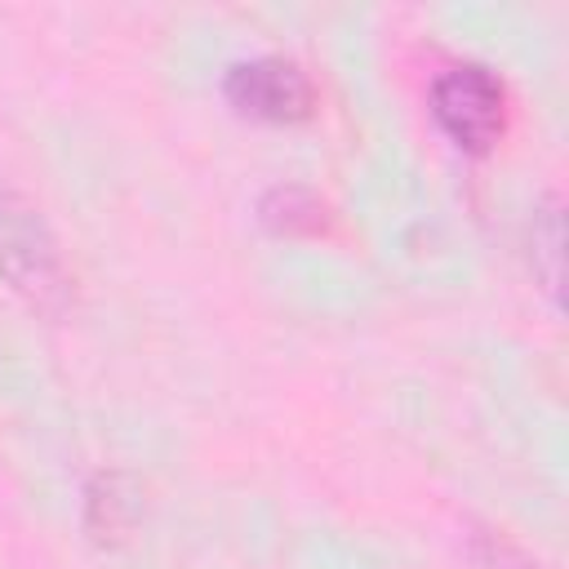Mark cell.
Returning <instances> with one entry per match:
<instances>
[{"instance_id":"1","label":"cell","mask_w":569,"mask_h":569,"mask_svg":"<svg viewBox=\"0 0 569 569\" xmlns=\"http://www.w3.org/2000/svg\"><path fill=\"white\" fill-rule=\"evenodd\" d=\"M0 280L44 316H62L76 298L62 240L53 236L40 204L9 178H0Z\"/></svg>"},{"instance_id":"3","label":"cell","mask_w":569,"mask_h":569,"mask_svg":"<svg viewBox=\"0 0 569 569\" xmlns=\"http://www.w3.org/2000/svg\"><path fill=\"white\" fill-rule=\"evenodd\" d=\"M222 93L240 116L271 120V124H298L320 102L307 67L284 53H258V58L231 62L222 76Z\"/></svg>"},{"instance_id":"4","label":"cell","mask_w":569,"mask_h":569,"mask_svg":"<svg viewBox=\"0 0 569 569\" xmlns=\"http://www.w3.org/2000/svg\"><path fill=\"white\" fill-rule=\"evenodd\" d=\"M142 516V489L129 471H98L84 485V529L98 542H120Z\"/></svg>"},{"instance_id":"6","label":"cell","mask_w":569,"mask_h":569,"mask_svg":"<svg viewBox=\"0 0 569 569\" xmlns=\"http://www.w3.org/2000/svg\"><path fill=\"white\" fill-rule=\"evenodd\" d=\"M529 262H533V276L542 284V293L551 302H560V262H565V209H560V196L547 191L538 204H533V222H529Z\"/></svg>"},{"instance_id":"5","label":"cell","mask_w":569,"mask_h":569,"mask_svg":"<svg viewBox=\"0 0 569 569\" xmlns=\"http://www.w3.org/2000/svg\"><path fill=\"white\" fill-rule=\"evenodd\" d=\"M258 222L276 236H325L333 227V204L302 182H276L258 200Z\"/></svg>"},{"instance_id":"2","label":"cell","mask_w":569,"mask_h":569,"mask_svg":"<svg viewBox=\"0 0 569 569\" xmlns=\"http://www.w3.org/2000/svg\"><path fill=\"white\" fill-rule=\"evenodd\" d=\"M436 124L471 156H485L507 133V89L480 62H453L431 80Z\"/></svg>"},{"instance_id":"7","label":"cell","mask_w":569,"mask_h":569,"mask_svg":"<svg viewBox=\"0 0 569 569\" xmlns=\"http://www.w3.org/2000/svg\"><path fill=\"white\" fill-rule=\"evenodd\" d=\"M467 556L476 569H542L511 533L493 529V525H471L467 533Z\"/></svg>"}]
</instances>
